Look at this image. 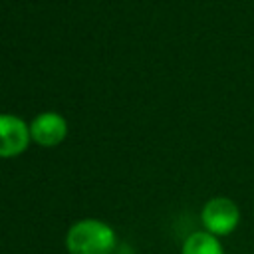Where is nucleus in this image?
I'll return each instance as SVG.
<instances>
[{
    "label": "nucleus",
    "instance_id": "obj_1",
    "mask_svg": "<svg viewBox=\"0 0 254 254\" xmlns=\"http://www.w3.org/2000/svg\"><path fill=\"white\" fill-rule=\"evenodd\" d=\"M65 246L69 254H111L115 248V232L101 220L85 218L67 230Z\"/></svg>",
    "mask_w": 254,
    "mask_h": 254
},
{
    "label": "nucleus",
    "instance_id": "obj_2",
    "mask_svg": "<svg viewBox=\"0 0 254 254\" xmlns=\"http://www.w3.org/2000/svg\"><path fill=\"white\" fill-rule=\"evenodd\" d=\"M200 218H202L206 232H210L214 236H226L238 226L240 210L234 200H230L226 196H216L204 204Z\"/></svg>",
    "mask_w": 254,
    "mask_h": 254
},
{
    "label": "nucleus",
    "instance_id": "obj_3",
    "mask_svg": "<svg viewBox=\"0 0 254 254\" xmlns=\"http://www.w3.org/2000/svg\"><path fill=\"white\" fill-rule=\"evenodd\" d=\"M30 129L14 115H0V157H14L28 145Z\"/></svg>",
    "mask_w": 254,
    "mask_h": 254
},
{
    "label": "nucleus",
    "instance_id": "obj_4",
    "mask_svg": "<svg viewBox=\"0 0 254 254\" xmlns=\"http://www.w3.org/2000/svg\"><path fill=\"white\" fill-rule=\"evenodd\" d=\"M67 125L65 119L58 113H40L30 127L32 137L36 139V143L40 145H58L64 137H65Z\"/></svg>",
    "mask_w": 254,
    "mask_h": 254
},
{
    "label": "nucleus",
    "instance_id": "obj_5",
    "mask_svg": "<svg viewBox=\"0 0 254 254\" xmlns=\"http://www.w3.org/2000/svg\"><path fill=\"white\" fill-rule=\"evenodd\" d=\"M181 254H224L218 236L210 232H192L185 244Z\"/></svg>",
    "mask_w": 254,
    "mask_h": 254
}]
</instances>
